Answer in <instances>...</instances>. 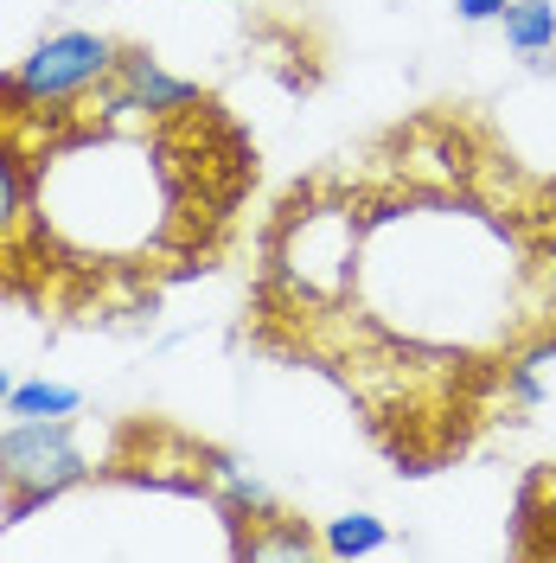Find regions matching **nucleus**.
<instances>
[{
  "label": "nucleus",
  "instance_id": "nucleus-1",
  "mask_svg": "<svg viewBox=\"0 0 556 563\" xmlns=\"http://www.w3.org/2000/svg\"><path fill=\"white\" fill-rule=\"evenodd\" d=\"M84 474H90V461H84V449H77L70 417H20L7 435H0V487L13 493L0 526L33 519L38 506H52V499H58L65 487H77Z\"/></svg>",
  "mask_w": 556,
  "mask_h": 563
},
{
  "label": "nucleus",
  "instance_id": "nucleus-2",
  "mask_svg": "<svg viewBox=\"0 0 556 563\" xmlns=\"http://www.w3.org/2000/svg\"><path fill=\"white\" fill-rule=\"evenodd\" d=\"M115 58H122V45L103 33H52L20 58L13 77H0V97H13L20 109L77 103L84 90H103L115 77Z\"/></svg>",
  "mask_w": 556,
  "mask_h": 563
},
{
  "label": "nucleus",
  "instance_id": "nucleus-3",
  "mask_svg": "<svg viewBox=\"0 0 556 563\" xmlns=\"http://www.w3.org/2000/svg\"><path fill=\"white\" fill-rule=\"evenodd\" d=\"M199 103V84L160 70L154 52H122L115 77L103 84V115H179Z\"/></svg>",
  "mask_w": 556,
  "mask_h": 563
},
{
  "label": "nucleus",
  "instance_id": "nucleus-4",
  "mask_svg": "<svg viewBox=\"0 0 556 563\" xmlns=\"http://www.w3.org/2000/svg\"><path fill=\"white\" fill-rule=\"evenodd\" d=\"M499 20H505V45L519 58H544L556 45V0H512Z\"/></svg>",
  "mask_w": 556,
  "mask_h": 563
},
{
  "label": "nucleus",
  "instance_id": "nucleus-5",
  "mask_svg": "<svg viewBox=\"0 0 556 563\" xmlns=\"http://www.w3.org/2000/svg\"><path fill=\"white\" fill-rule=\"evenodd\" d=\"M383 544H390V531H383V519H371V512H346V519H333L326 538H320L326 558H378Z\"/></svg>",
  "mask_w": 556,
  "mask_h": 563
},
{
  "label": "nucleus",
  "instance_id": "nucleus-6",
  "mask_svg": "<svg viewBox=\"0 0 556 563\" xmlns=\"http://www.w3.org/2000/svg\"><path fill=\"white\" fill-rule=\"evenodd\" d=\"M20 224H26V161L0 135V250L20 238Z\"/></svg>",
  "mask_w": 556,
  "mask_h": 563
},
{
  "label": "nucleus",
  "instance_id": "nucleus-7",
  "mask_svg": "<svg viewBox=\"0 0 556 563\" xmlns=\"http://www.w3.org/2000/svg\"><path fill=\"white\" fill-rule=\"evenodd\" d=\"M211 481H218V493H224V506H231V519H263V512H276V493L263 487L256 474H244L237 461H211Z\"/></svg>",
  "mask_w": 556,
  "mask_h": 563
},
{
  "label": "nucleus",
  "instance_id": "nucleus-8",
  "mask_svg": "<svg viewBox=\"0 0 556 563\" xmlns=\"http://www.w3.org/2000/svg\"><path fill=\"white\" fill-rule=\"evenodd\" d=\"M84 404V390H70V385H52V378H33V385H13L7 390V417H70Z\"/></svg>",
  "mask_w": 556,
  "mask_h": 563
},
{
  "label": "nucleus",
  "instance_id": "nucleus-9",
  "mask_svg": "<svg viewBox=\"0 0 556 563\" xmlns=\"http://www.w3.org/2000/svg\"><path fill=\"white\" fill-rule=\"evenodd\" d=\"M308 551H313L308 526H294L281 512H276V531H244L237 538V558H308Z\"/></svg>",
  "mask_w": 556,
  "mask_h": 563
},
{
  "label": "nucleus",
  "instance_id": "nucleus-10",
  "mask_svg": "<svg viewBox=\"0 0 556 563\" xmlns=\"http://www.w3.org/2000/svg\"><path fill=\"white\" fill-rule=\"evenodd\" d=\"M531 295H537V308L556 320V238L531 256Z\"/></svg>",
  "mask_w": 556,
  "mask_h": 563
},
{
  "label": "nucleus",
  "instance_id": "nucleus-11",
  "mask_svg": "<svg viewBox=\"0 0 556 563\" xmlns=\"http://www.w3.org/2000/svg\"><path fill=\"white\" fill-rule=\"evenodd\" d=\"M505 7H512V0H454V13H460L467 26H480V20H499Z\"/></svg>",
  "mask_w": 556,
  "mask_h": 563
},
{
  "label": "nucleus",
  "instance_id": "nucleus-12",
  "mask_svg": "<svg viewBox=\"0 0 556 563\" xmlns=\"http://www.w3.org/2000/svg\"><path fill=\"white\" fill-rule=\"evenodd\" d=\"M7 390H13V378H7V365H0V404H7Z\"/></svg>",
  "mask_w": 556,
  "mask_h": 563
}]
</instances>
